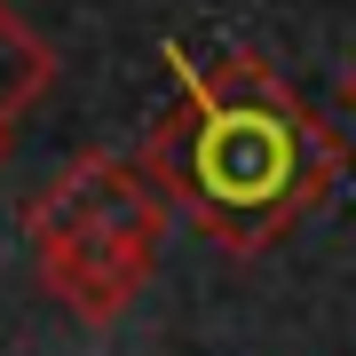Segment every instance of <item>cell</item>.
<instances>
[{
    "instance_id": "1",
    "label": "cell",
    "mask_w": 356,
    "mask_h": 356,
    "mask_svg": "<svg viewBox=\"0 0 356 356\" xmlns=\"http://www.w3.org/2000/svg\"><path fill=\"white\" fill-rule=\"evenodd\" d=\"M166 64L182 72V95L143 143L151 191L166 198V214H191L222 254H269L293 222L332 198L341 135L245 48L214 64Z\"/></svg>"
},
{
    "instance_id": "2",
    "label": "cell",
    "mask_w": 356,
    "mask_h": 356,
    "mask_svg": "<svg viewBox=\"0 0 356 356\" xmlns=\"http://www.w3.org/2000/svg\"><path fill=\"white\" fill-rule=\"evenodd\" d=\"M32 269L79 325H111L143 301L166 238V198L151 191L143 159L79 151L64 175L24 206Z\"/></svg>"
},
{
    "instance_id": "3",
    "label": "cell",
    "mask_w": 356,
    "mask_h": 356,
    "mask_svg": "<svg viewBox=\"0 0 356 356\" xmlns=\"http://www.w3.org/2000/svg\"><path fill=\"white\" fill-rule=\"evenodd\" d=\"M48 79H56L48 40H40L16 8H0V135H8L16 119H24L40 95H48Z\"/></svg>"
},
{
    "instance_id": "4",
    "label": "cell",
    "mask_w": 356,
    "mask_h": 356,
    "mask_svg": "<svg viewBox=\"0 0 356 356\" xmlns=\"http://www.w3.org/2000/svg\"><path fill=\"white\" fill-rule=\"evenodd\" d=\"M341 103H348V111H356V64H348V79H341Z\"/></svg>"
},
{
    "instance_id": "5",
    "label": "cell",
    "mask_w": 356,
    "mask_h": 356,
    "mask_svg": "<svg viewBox=\"0 0 356 356\" xmlns=\"http://www.w3.org/2000/svg\"><path fill=\"white\" fill-rule=\"evenodd\" d=\"M0 151H8V135H0Z\"/></svg>"
}]
</instances>
